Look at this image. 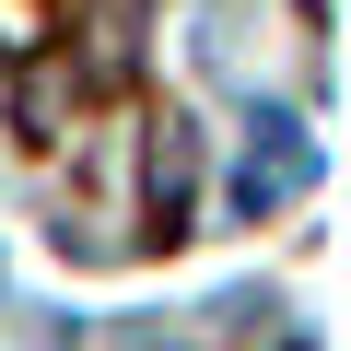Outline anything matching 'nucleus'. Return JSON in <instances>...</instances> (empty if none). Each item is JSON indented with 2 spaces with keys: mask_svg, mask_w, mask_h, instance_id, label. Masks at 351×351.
Here are the masks:
<instances>
[{
  "mask_svg": "<svg viewBox=\"0 0 351 351\" xmlns=\"http://www.w3.org/2000/svg\"><path fill=\"white\" fill-rule=\"evenodd\" d=\"M258 129H269V141L234 164V211H281L293 188H316V141H304L293 117H258Z\"/></svg>",
  "mask_w": 351,
  "mask_h": 351,
  "instance_id": "nucleus-1",
  "label": "nucleus"
},
{
  "mask_svg": "<svg viewBox=\"0 0 351 351\" xmlns=\"http://www.w3.org/2000/svg\"><path fill=\"white\" fill-rule=\"evenodd\" d=\"M281 351H316V339H281Z\"/></svg>",
  "mask_w": 351,
  "mask_h": 351,
  "instance_id": "nucleus-2",
  "label": "nucleus"
}]
</instances>
